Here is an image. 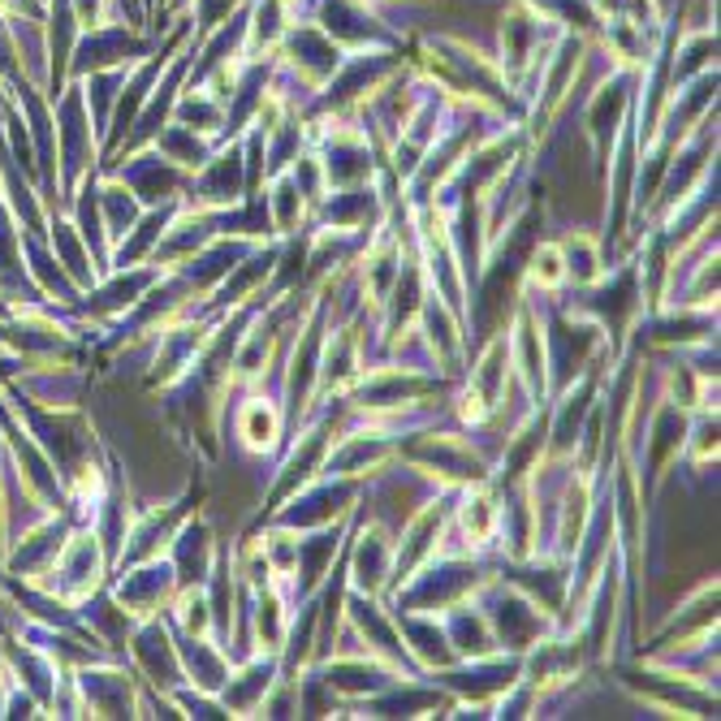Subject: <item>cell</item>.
<instances>
[{
	"instance_id": "cell-1",
	"label": "cell",
	"mask_w": 721,
	"mask_h": 721,
	"mask_svg": "<svg viewBox=\"0 0 721 721\" xmlns=\"http://www.w3.org/2000/svg\"><path fill=\"white\" fill-rule=\"evenodd\" d=\"M462 518H467V531H471L476 540H484V536L493 531V523H497V510H493V502H489L484 493H476V497H467Z\"/></svg>"
},
{
	"instance_id": "cell-3",
	"label": "cell",
	"mask_w": 721,
	"mask_h": 721,
	"mask_svg": "<svg viewBox=\"0 0 721 721\" xmlns=\"http://www.w3.org/2000/svg\"><path fill=\"white\" fill-rule=\"evenodd\" d=\"M531 273H536L540 286H558V282H562V255H558V247H540Z\"/></svg>"
},
{
	"instance_id": "cell-2",
	"label": "cell",
	"mask_w": 721,
	"mask_h": 721,
	"mask_svg": "<svg viewBox=\"0 0 721 721\" xmlns=\"http://www.w3.org/2000/svg\"><path fill=\"white\" fill-rule=\"evenodd\" d=\"M273 433H277L273 411H264V420H260V407H251V411H247V428H242V436L260 449V445H268V440H273Z\"/></svg>"
}]
</instances>
